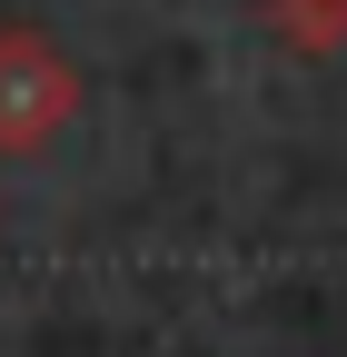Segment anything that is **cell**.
<instances>
[{
	"label": "cell",
	"instance_id": "cell-1",
	"mask_svg": "<svg viewBox=\"0 0 347 357\" xmlns=\"http://www.w3.org/2000/svg\"><path fill=\"white\" fill-rule=\"evenodd\" d=\"M79 119V70L50 30L10 20L0 30V149H40L50 129Z\"/></svg>",
	"mask_w": 347,
	"mask_h": 357
},
{
	"label": "cell",
	"instance_id": "cell-2",
	"mask_svg": "<svg viewBox=\"0 0 347 357\" xmlns=\"http://www.w3.org/2000/svg\"><path fill=\"white\" fill-rule=\"evenodd\" d=\"M268 30L298 60H337L347 50V0H268Z\"/></svg>",
	"mask_w": 347,
	"mask_h": 357
}]
</instances>
